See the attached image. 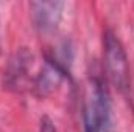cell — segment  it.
I'll return each mask as SVG.
<instances>
[{"instance_id":"5","label":"cell","mask_w":134,"mask_h":132,"mask_svg":"<svg viewBox=\"0 0 134 132\" xmlns=\"http://www.w3.org/2000/svg\"><path fill=\"white\" fill-rule=\"evenodd\" d=\"M31 62V55L27 50H20L14 55L11 59L8 71H6V84L8 86H17L19 81L25 76L28 65Z\"/></svg>"},{"instance_id":"4","label":"cell","mask_w":134,"mask_h":132,"mask_svg":"<svg viewBox=\"0 0 134 132\" xmlns=\"http://www.w3.org/2000/svg\"><path fill=\"white\" fill-rule=\"evenodd\" d=\"M64 76H66V68L61 65L56 59H48L45 62L44 68H42L41 75L36 78L34 89H36L37 95L44 97V95L50 93L59 84V81Z\"/></svg>"},{"instance_id":"6","label":"cell","mask_w":134,"mask_h":132,"mask_svg":"<svg viewBox=\"0 0 134 132\" xmlns=\"http://www.w3.org/2000/svg\"><path fill=\"white\" fill-rule=\"evenodd\" d=\"M39 132H56V128L53 124V121L48 118V117H42L41 118V128Z\"/></svg>"},{"instance_id":"2","label":"cell","mask_w":134,"mask_h":132,"mask_svg":"<svg viewBox=\"0 0 134 132\" xmlns=\"http://www.w3.org/2000/svg\"><path fill=\"white\" fill-rule=\"evenodd\" d=\"M103 59L109 81L120 93L128 95L131 90L128 56L120 39L111 30H106L103 33Z\"/></svg>"},{"instance_id":"3","label":"cell","mask_w":134,"mask_h":132,"mask_svg":"<svg viewBox=\"0 0 134 132\" xmlns=\"http://www.w3.org/2000/svg\"><path fill=\"white\" fill-rule=\"evenodd\" d=\"M63 8V2H31L30 11L36 28L42 33L53 31L61 20Z\"/></svg>"},{"instance_id":"1","label":"cell","mask_w":134,"mask_h":132,"mask_svg":"<svg viewBox=\"0 0 134 132\" xmlns=\"http://www.w3.org/2000/svg\"><path fill=\"white\" fill-rule=\"evenodd\" d=\"M109 92L100 78L89 81L83 106L84 132H112Z\"/></svg>"}]
</instances>
